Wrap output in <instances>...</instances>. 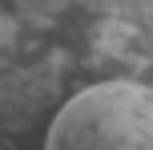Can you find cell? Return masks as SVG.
<instances>
[{
  "label": "cell",
  "instance_id": "1",
  "mask_svg": "<svg viewBox=\"0 0 153 150\" xmlns=\"http://www.w3.org/2000/svg\"><path fill=\"white\" fill-rule=\"evenodd\" d=\"M153 85V0H0V150H40L73 93Z\"/></svg>",
  "mask_w": 153,
  "mask_h": 150
},
{
  "label": "cell",
  "instance_id": "2",
  "mask_svg": "<svg viewBox=\"0 0 153 150\" xmlns=\"http://www.w3.org/2000/svg\"><path fill=\"white\" fill-rule=\"evenodd\" d=\"M40 150H153V85L101 81L48 118Z\"/></svg>",
  "mask_w": 153,
  "mask_h": 150
}]
</instances>
